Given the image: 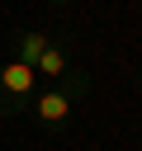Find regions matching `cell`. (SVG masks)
I'll list each match as a JSON object with an SVG mask.
<instances>
[{
	"label": "cell",
	"instance_id": "cell-3",
	"mask_svg": "<svg viewBox=\"0 0 142 151\" xmlns=\"http://www.w3.org/2000/svg\"><path fill=\"white\" fill-rule=\"evenodd\" d=\"M52 38L43 33V28H24L19 38H14V61H24V66H33L38 57H43V47H47Z\"/></svg>",
	"mask_w": 142,
	"mask_h": 151
},
{
	"label": "cell",
	"instance_id": "cell-2",
	"mask_svg": "<svg viewBox=\"0 0 142 151\" xmlns=\"http://www.w3.org/2000/svg\"><path fill=\"white\" fill-rule=\"evenodd\" d=\"M33 71H38V80H62V76L71 71L66 47H62V42H47V47H43V57L33 61Z\"/></svg>",
	"mask_w": 142,
	"mask_h": 151
},
{
	"label": "cell",
	"instance_id": "cell-4",
	"mask_svg": "<svg viewBox=\"0 0 142 151\" xmlns=\"http://www.w3.org/2000/svg\"><path fill=\"white\" fill-rule=\"evenodd\" d=\"M137 90H142V76H137Z\"/></svg>",
	"mask_w": 142,
	"mask_h": 151
},
{
	"label": "cell",
	"instance_id": "cell-5",
	"mask_svg": "<svg viewBox=\"0 0 142 151\" xmlns=\"http://www.w3.org/2000/svg\"><path fill=\"white\" fill-rule=\"evenodd\" d=\"M47 5H62V0H47Z\"/></svg>",
	"mask_w": 142,
	"mask_h": 151
},
{
	"label": "cell",
	"instance_id": "cell-1",
	"mask_svg": "<svg viewBox=\"0 0 142 151\" xmlns=\"http://www.w3.org/2000/svg\"><path fill=\"white\" fill-rule=\"evenodd\" d=\"M90 90V76L85 71H66L62 80H52L47 90H38V94H28V113L43 123V127H62V123H71V109H76V99Z\"/></svg>",
	"mask_w": 142,
	"mask_h": 151
}]
</instances>
